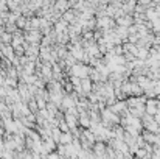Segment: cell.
<instances>
[{"mask_svg":"<svg viewBox=\"0 0 160 159\" xmlns=\"http://www.w3.org/2000/svg\"><path fill=\"white\" fill-rule=\"evenodd\" d=\"M160 105L157 101H148V106H146V111L149 112V114H154V112H158V108Z\"/></svg>","mask_w":160,"mask_h":159,"instance_id":"6da1fadb","label":"cell"},{"mask_svg":"<svg viewBox=\"0 0 160 159\" xmlns=\"http://www.w3.org/2000/svg\"><path fill=\"white\" fill-rule=\"evenodd\" d=\"M154 90H155L157 94H160V83H157V84L154 86Z\"/></svg>","mask_w":160,"mask_h":159,"instance_id":"7a4b0ae2","label":"cell"}]
</instances>
